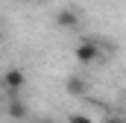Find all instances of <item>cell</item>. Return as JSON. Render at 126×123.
<instances>
[{
    "instance_id": "6da1fadb",
    "label": "cell",
    "mask_w": 126,
    "mask_h": 123,
    "mask_svg": "<svg viewBox=\"0 0 126 123\" xmlns=\"http://www.w3.org/2000/svg\"><path fill=\"white\" fill-rule=\"evenodd\" d=\"M73 59L79 62V64H97V62L103 59V47L97 44V38H85V41L76 44Z\"/></svg>"
},
{
    "instance_id": "7a4b0ae2",
    "label": "cell",
    "mask_w": 126,
    "mask_h": 123,
    "mask_svg": "<svg viewBox=\"0 0 126 123\" xmlns=\"http://www.w3.org/2000/svg\"><path fill=\"white\" fill-rule=\"evenodd\" d=\"M24 85H27V73H24V70L9 67V70L3 73V88H6V94H9V97H12V94H18Z\"/></svg>"
},
{
    "instance_id": "3957f363",
    "label": "cell",
    "mask_w": 126,
    "mask_h": 123,
    "mask_svg": "<svg viewBox=\"0 0 126 123\" xmlns=\"http://www.w3.org/2000/svg\"><path fill=\"white\" fill-rule=\"evenodd\" d=\"M6 114H9L12 120L21 123V120H27V117H30V106H27L18 94H12V97H9V103H6Z\"/></svg>"
},
{
    "instance_id": "277c9868",
    "label": "cell",
    "mask_w": 126,
    "mask_h": 123,
    "mask_svg": "<svg viewBox=\"0 0 126 123\" xmlns=\"http://www.w3.org/2000/svg\"><path fill=\"white\" fill-rule=\"evenodd\" d=\"M56 27L59 30H79V12L76 9H59L56 12Z\"/></svg>"
},
{
    "instance_id": "5b68a950",
    "label": "cell",
    "mask_w": 126,
    "mask_h": 123,
    "mask_svg": "<svg viewBox=\"0 0 126 123\" xmlns=\"http://www.w3.org/2000/svg\"><path fill=\"white\" fill-rule=\"evenodd\" d=\"M64 91L70 94V97H85L88 94V82L79 79V76H67L64 79Z\"/></svg>"
},
{
    "instance_id": "8992f818",
    "label": "cell",
    "mask_w": 126,
    "mask_h": 123,
    "mask_svg": "<svg viewBox=\"0 0 126 123\" xmlns=\"http://www.w3.org/2000/svg\"><path fill=\"white\" fill-rule=\"evenodd\" d=\"M67 123H94V120H91V117H85V114H76V111H73V114L67 117Z\"/></svg>"
},
{
    "instance_id": "52a82bcc",
    "label": "cell",
    "mask_w": 126,
    "mask_h": 123,
    "mask_svg": "<svg viewBox=\"0 0 126 123\" xmlns=\"http://www.w3.org/2000/svg\"><path fill=\"white\" fill-rule=\"evenodd\" d=\"M106 123H126L120 114H111V117H106Z\"/></svg>"
},
{
    "instance_id": "ba28073f",
    "label": "cell",
    "mask_w": 126,
    "mask_h": 123,
    "mask_svg": "<svg viewBox=\"0 0 126 123\" xmlns=\"http://www.w3.org/2000/svg\"><path fill=\"white\" fill-rule=\"evenodd\" d=\"M38 123H56V120H53V117H41Z\"/></svg>"
},
{
    "instance_id": "9c48e42d",
    "label": "cell",
    "mask_w": 126,
    "mask_h": 123,
    "mask_svg": "<svg viewBox=\"0 0 126 123\" xmlns=\"http://www.w3.org/2000/svg\"><path fill=\"white\" fill-rule=\"evenodd\" d=\"M35 3H50V0H35Z\"/></svg>"
},
{
    "instance_id": "30bf717a",
    "label": "cell",
    "mask_w": 126,
    "mask_h": 123,
    "mask_svg": "<svg viewBox=\"0 0 126 123\" xmlns=\"http://www.w3.org/2000/svg\"><path fill=\"white\" fill-rule=\"evenodd\" d=\"M0 111H3V108H0Z\"/></svg>"
}]
</instances>
